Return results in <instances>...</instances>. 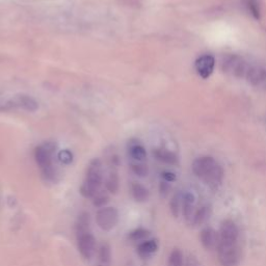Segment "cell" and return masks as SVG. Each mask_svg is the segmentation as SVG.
<instances>
[{
  "label": "cell",
  "mask_w": 266,
  "mask_h": 266,
  "mask_svg": "<svg viewBox=\"0 0 266 266\" xmlns=\"http://www.w3.org/2000/svg\"><path fill=\"white\" fill-rule=\"evenodd\" d=\"M7 110L10 109H23L29 112H34L38 110L39 103L29 95L20 94L16 95L12 99L6 101Z\"/></svg>",
  "instance_id": "obj_6"
},
{
  "label": "cell",
  "mask_w": 266,
  "mask_h": 266,
  "mask_svg": "<svg viewBox=\"0 0 266 266\" xmlns=\"http://www.w3.org/2000/svg\"><path fill=\"white\" fill-rule=\"evenodd\" d=\"M163 178L164 179L165 182H173L176 180V175L172 172H164Z\"/></svg>",
  "instance_id": "obj_29"
},
{
  "label": "cell",
  "mask_w": 266,
  "mask_h": 266,
  "mask_svg": "<svg viewBox=\"0 0 266 266\" xmlns=\"http://www.w3.org/2000/svg\"><path fill=\"white\" fill-rule=\"evenodd\" d=\"M246 78L254 85H260L266 80V72L262 69L249 68L247 71Z\"/></svg>",
  "instance_id": "obj_15"
},
{
  "label": "cell",
  "mask_w": 266,
  "mask_h": 266,
  "mask_svg": "<svg viewBox=\"0 0 266 266\" xmlns=\"http://www.w3.org/2000/svg\"><path fill=\"white\" fill-rule=\"evenodd\" d=\"M210 215H211L210 206H208V205L202 206L200 209H198L195 215H193L192 223H193V225H203L209 220Z\"/></svg>",
  "instance_id": "obj_17"
},
{
  "label": "cell",
  "mask_w": 266,
  "mask_h": 266,
  "mask_svg": "<svg viewBox=\"0 0 266 266\" xmlns=\"http://www.w3.org/2000/svg\"><path fill=\"white\" fill-rule=\"evenodd\" d=\"M150 236V232L146 229H135L133 230L130 234H129V238L133 241H141V240H146Z\"/></svg>",
  "instance_id": "obj_24"
},
{
  "label": "cell",
  "mask_w": 266,
  "mask_h": 266,
  "mask_svg": "<svg viewBox=\"0 0 266 266\" xmlns=\"http://www.w3.org/2000/svg\"><path fill=\"white\" fill-rule=\"evenodd\" d=\"M170 189H171L170 185H168V183H166L165 181L160 183L159 191H160V195H161V197H163V198H166V196L168 195V191H170Z\"/></svg>",
  "instance_id": "obj_27"
},
{
  "label": "cell",
  "mask_w": 266,
  "mask_h": 266,
  "mask_svg": "<svg viewBox=\"0 0 266 266\" xmlns=\"http://www.w3.org/2000/svg\"><path fill=\"white\" fill-rule=\"evenodd\" d=\"M167 266H183V254L179 248H174L168 257Z\"/></svg>",
  "instance_id": "obj_22"
},
{
  "label": "cell",
  "mask_w": 266,
  "mask_h": 266,
  "mask_svg": "<svg viewBox=\"0 0 266 266\" xmlns=\"http://www.w3.org/2000/svg\"><path fill=\"white\" fill-rule=\"evenodd\" d=\"M200 239L201 244H202L207 251H212L219 245V233L214 231L212 228H206L201 232Z\"/></svg>",
  "instance_id": "obj_10"
},
{
  "label": "cell",
  "mask_w": 266,
  "mask_h": 266,
  "mask_svg": "<svg viewBox=\"0 0 266 266\" xmlns=\"http://www.w3.org/2000/svg\"><path fill=\"white\" fill-rule=\"evenodd\" d=\"M58 158L63 164H70L72 161H73V153H72L70 150H61L59 152Z\"/></svg>",
  "instance_id": "obj_26"
},
{
  "label": "cell",
  "mask_w": 266,
  "mask_h": 266,
  "mask_svg": "<svg viewBox=\"0 0 266 266\" xmlns=\"http://www.w3.org/2000/svg\"><path fill=\"white\" fill-rule=\"evenodd\" d=\"M105 187L110 193H117L120 188V179L117 172H111L105 181Z\"/></svg>",
  "instance_id": "obj_19"
},
{
  "label": "cell",
  "mask_w": 266,
  "mask_h": 266,
  "mask_svg": "<svg viewBox=\"0 0 266 266\" xmlns=\"http://www.w3.org/2000/svg\"><path fill=\"white\" fill-rule=\"evenodd\" d=\"M128 154L133 161L143 163L147 158V151L143 144L136 140H131L128 143Z\"/></svg>",
  "instance_id": "obj_11"
},
{
  "label": "cell",
  "mask_w": 266,
  "mask_h": 266,
  "mask_svg": "<svg viewBox=\"0 0 266 266\" xmlns=\"http://www.w3.org/2000/svg\"><path fill=\"white\" fill-rule=\"evenodd\" d=\"M193 208H195V197L190 192H185L182 196V213L184 219L190 222L193 219Z\"/></svg>",
  "instance_id": "obj_13"
},
{
  "label": "cell",
  "mask_w": 266,
  "mask_h": 266,
  "mask_svg": "<svg viewBox=\"0 0 266 266\" xmlns=\"http://www.w3.org/2000/svg\"><path fill=\"white\" fill-rule=\"evenodd\" d=\"M153 154H154L156 159L161 161V163H164L167 164H176L178 163V158H177V156L171 151H167L164 149H157L153 152Z\"/></svg>",
  "instance_id": "obj_16"
},
{
  "label": "cell",
  "mask_w": 266,
  "mask_h": 266,
  "mask_svg": "<svg viewBox=\"0 0 266 266\" xmlns=\"http://www.w3.org/2000/svg\"><path fill=\"white\" fill-rule=\"evenodd\" d=\"M75 232L77 237L82 236L86 233H91V216L90 213L82 212L75 223Z\"/></svg>",
  "instance_id": "obj_12"
},
{
  "label": "cell",
  "mask_w": 266,
  "mask_h": 266,
  "mask_svg": "<svg viewBox=\"0 0 266 266\" xmlns=\"http://www.w3.org/2000/svg\"><path fill=\"white\" fill-rule=\"evenodd\" d=\"M130 167L132 172L140 177H146L149 173V168L147 164H144L143 163H139V161H132Z\"/></svg>",
  "instance_id": "obj_23"
},
{
  "label": "cell",
  "mask_w": 266,
  "mask_h": 266,
  "mask_svg": "<svg viewBox=\"0 0 266 266\" xmlns=\"http://www.w3.org/2000/svg\"><path fill=\"white\" fill-rule=\"evenodd\" d=\"M182 196L180 192H177L173 196L171 203H170V207H171V212L175 217H178L181 211L182 208Z\"/></svg>",
  "instance_id": "obj_20"
},
{
  "label": "cell",
  "mask_w": 266,
  "mask_h": 266,
  "mask_svg": "<svg viewBox=\"0 0 266 266\" xmlns=\"http://www.w3.org/2000/svg\"><path fill=\"white\" fill-rule=\"evenodd\" d=\"M100 266H105V265H100Z\"/></svg>",
  "instance_id": "obj_31"
},
{
  "label": "cell",
  "mask_w": 266,
  "mask_h": 266,
  "mask_svg": "<svg viewBox=\"0 0 266 266\" xmlns=\"http://www.w3.org/2000/svg\"><path fill=\"white\" fill-rule=\"evenodd\" d=\"M239 232L233 221H225L219 233L217 254L222 266H238L240 262V248L238 245Z\"/></svg>",
  "instance_id": "obj_1"
},
{
  "label": "cell",
  "mask_w": 266,
  "mask_h": 266,
  "mask_svg": "<svg viewBox=\"0 0 266 266\" xmlns=\"http://www.w3.org/2000/svg\"><path fill=\"white\" fill-rule=\"evenodd\" d=\"M78 239V248L82 256L85 259H91L95 254L96 249V239L92 233H86L82 236L77 237Z\"/></svg>",
  "instance_id": "obj_8"
},
{
  "label": "cell",
  "mask_w": 266,
  "mask_h": 266,
  "mask_svg": "<svg viewBox=\"0 0 266 266\" xmlns=\"http://www.w3.org/2000/svg\"><path fill=\"white\" fill-rule=\"evenodd\" d=\"M215 61L211 55H203L196 61V70L198 74L203 79H207L210 77L214 69Z\"/></svg>",
  "instance_id": "obj_9"
},
{
  "label": "cell",
  "mask_w": 266,
  "mask_h": 266,
  "mask_svg": "<svg viewBox=\"0 0 266 266\" xmlns=\"http://www.w3.org/2000/svg\"><path fill=\"white\" fill-rule=\"evenodd\" d=\"M102 182V163L100 159L95 158L87 166L85 180L80 187V193L84 198H94L100 191Z\"/></svg>",
  "instance_id": "obj_3"
},
{
  "label": "cell",
  "mask_w": 266,
  "mask_h": 266,
  "mask_svg": "<svg viewBox=\"0 0 266 266\" xmlns=\"http://www.w3.org/2000/svg\"><path fill=\"white\" fill-rule=\"evenodd\" d=\"M192 171L197 177L211 187H216L217 185H220L224 177L222 166L214 158L209 156L200 157L193 161Z\"/></svg>",
  "instance_id": "obj_2"
},
{
  "label": "cell",
  "mask_w": 266,
  "mask_h": 266,
  "mask_svg": "<svg viewBox=\"0 0 266 266\" xmlns=\"http://www.w3.org/2000/svg\"><path fill=\"white\" fill-rule=\"evenodd\" d=\"M131 191H132V196L136 202L143 203V202H146V201L149 199V190L141 183L133 182L131 185Z\"/></svg>",
  "instance_id": "obj_14"
},
{
  "label": "cell",
  "mask_w": 266,
  "mask_h": 266,
  "mask_svg": "<svg viewBox=\"0 0 266 266\" xmlns=\"http://www.w3.org/2000/svg\"><path fill=\"white\" fill-rule=\"evenodd\" d=\"M224 69L225 72H230L236 77H244L246 76L249 68L241 59L237 56H231L224 62Z\"/></svg>",
  "instance_id": "obj_7"
},
{
  "label": "cell",
  "mask_w": 266,
  "mask_h": 266,
  "mask_svg": "<svg viewBox=\"0 0 266 266\" xmlns=\"http://www.w3.org/2000/svg\"><path fill=\"white\" fill-rule=\"evenodd\" d=\"M158 248V244L156 240H146L142 243L139 247H138V252L139 255L142 257H148L152 254H154Z\"/></svg>",
  "instance_id": "obj_18"
},
{
  "label": "cell",
  "mask_w": 266,
  "mask_h": 266,
  "mask_svg": "<svg viewBox=\"0 0 266 266\" xmlns=\"http://www.w3.org/2000/svg\"><path fill=\"white\" fill-rule=\"evenodd\" d=\"M56 149H58V144L54 142H46L36 148L35 159L40 168H41V171L53 166L52 158L53 154L56 152Z\"/></svg>",
  "instance_id": "obj_4"
},
{
  "label": "cell",
  "mask_w": 266,
  "mask_h": 266,
  "mask_svg": "<svg viewBox=\"0 0 266 266\" xmlns=\"http://www.w3.org/2000/svg\"><path fill=\"white\" fill-rule=\"evenodd\" d=\"M119 222V212L114 207H104L96 214V223L103 231L114 229Z\"/></svg>",
  "instance_id": "obj_5"
},
{
  "label": "cell",
  "mask_w": 266,
  "mask_h": 266,
  "mask_svg": "<svg viewBox=\"0 0 266 266\" xmlns=\"http://www.w3.org/2000/svg\"><path fill=\"white\" fill-rule=\"evenodd\" d=\"M1 110H7L6 109V103L5 102L0 103V111H1Z\"/></svg>",
  "instance_id": "obj_30"
},
{
  "label": "cell",
  "mask_w": 266,
  "mask_h": 266,
  "mask_svg": "<svg viewBox=\"0 0 266 266\" xmlns=\"http://www.w3.org/2000/svg\"><path fill=\"white\" fill-rule=\"evenodd\" d=\"M93 199H94L93 200L94 206L98 207V208L104 207L108 203V201H109V197L107 196V193L106 192H101V191H99L98 193H97V195Z\"/></svg>",
  "instance_id": "obj_25"
},
{
  "label": "cell",
  "mask_w": 266,
  "mask_h": 266,
  "mask_svg": "<svg viewBox=\"0 0 266 266\" xmlns=\"http://www.w3.org/2000/svg\"><path fill=\"white\" fill-rule=\"evenodd\" d=\"M185 266H201V264L196 256L188 255L186 258V261H185Z\"/></svg>",
  "instance_id": "obj_28"
},
{
  "label": "cell",
  "mask_w": 266,
  "mask_h": 266,
  "mask_svg": "<svg viewBox=\"0 0 266 266\" xmlns=\"http://www.w3.org/2000/svg\"><path fill=\"white\" fill-rule=\"evenodd\" d=\"M98 256H99L100 261L104 265L110 263V260H111V249H110V246H109L108 244L104 243V244H102L100 246Z\"/></svg>",
  "instance_id": "obj_21"
}]
</instances>
